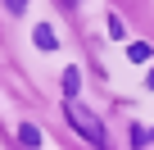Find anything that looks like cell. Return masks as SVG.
Wrapping results in <instances>:
<instances>
[{
	"label": "cell",
	"mask_w": 154,
	"mask_h": 150,
	"mask_svg": "<svg viewBox=\"0 0 154 150\" xmlns=\"http://www.w3.org/2000/svg\"><path fill=\"white\" fill-rule=\"evenodd\" d=\"M68 123H72L77 132H82L91 145H104V127H100V123H95V118H91L82 105H72V100H68Z\"/></svg>",
	"instance_id": "6da1fadb"
},
{
	"label": "cell",
	"mask_w": 154,
	"mask_h": 150,
	"mask_svg": "<svg viewBox=\"0 0 154 150\" xmlns=\"http://www.w3.org/2000/svg\"><path fill=\"white\" fill-rule=\"evenodd\" d=\"M149 55H154V46H149V41H131V46H127V59H131V64H145Z\"/></svg>",
	"instance_id": "7a4b0ae2"
},
{
	"label": "cell",
	"mask_w": 154,
	"mask_h": 150,
	"mask_svg": "<svg viewBox=\"0 0 154 150\" xmlns=\"http://www.w3.org/2000/svg\"><path fill=\"white\" fill-rule=\"evenodd\" d=\"M32 37H36V46H41V50H54V27H50V23H36V32H32Z\"/></svg>",
	"instance_id": "3957f363"
},
{
	"label": "cell",
	"mask_w": 154,
	"mask_h": 150,
	"mask_svg": "<svg viewBox=\"0 0 154 150\" xmlns=\"http://www.w3.org/2000/svg\"><path fill=\"white\" fill-rule=\"evenodd\" d=\"M18 141H23V145H41V127L23 123V127H18Z\"/></svg>",
	"instance_id": "277c9868"
},
{
	"label": "cell",
	"mask_w": 154,
	"mask_h": 150,
	"mask_svg": "<svg viewBox=\"0 0 154 150\" xmlns=\"http://www.w3.org/2000/svg\"><path fill=\"white\" fill-rule=\"evenodd\" d=\"M77 82H82V73H77V68H68V73H63V96H68V100L77 96Z\"/></svg>",
	"instance_id": "5b68a950"
},
{
	"label": "cell",
	"mask_w": 154,
	"mask_h": 150,
	"mask_svg": "<svg viewBox=\"0 0 154 150\" xmlns=\"http://www.w3.org/2000/svg\"><path fill=\"white\" fill-rule=\"evenodd\" d=\"M145 141H149V132H145V127H131V145H136V150H140V145H145Z\"/></svg>",
	"instance_id": "8992f818"
},
{
	"label": "cell",
	"mask_w": 154,
	"mask_h": 150,
	"mask_svg": "<svg viewBox=\"0 0 154 150\" xmlns=\"http://www.w3.org/2000/svg\"><path fill=\"white\" fill-rule=\"evenodd\" d=\"M5 9L9 14H27V0H5Z\"/></svg>",
	"instance_id": "52a82bcc"
},
{
	"label": "cell",
	"mask_w": 154,
	"mask_h": 150,
	"mask_svg": "<svg viewBox=\"0 0 154 150\" xmlns=\"http://www.w3.org/2000/svg\"><path fill=\"white\" fill-rule=\"evenodd\" d=\"M149 91H154V68H149Z\"/></svg>",
	"instance_id": "ba28073f"
},
{
	"label": "cell",
	"mask_w": 154,
	"mask_h": 150,
	"mask_svg": "<svg viewBox=\"0 0 154 150\" xmlns=\"http://www.w3.org/2000/svg\"><path fill=\"white\" fill-rule=\"evenodd\" d=\"M149 141H154V136H149Z\"/></svg>",
	"instance_id": "9c48e42d"
}]
</instances>
